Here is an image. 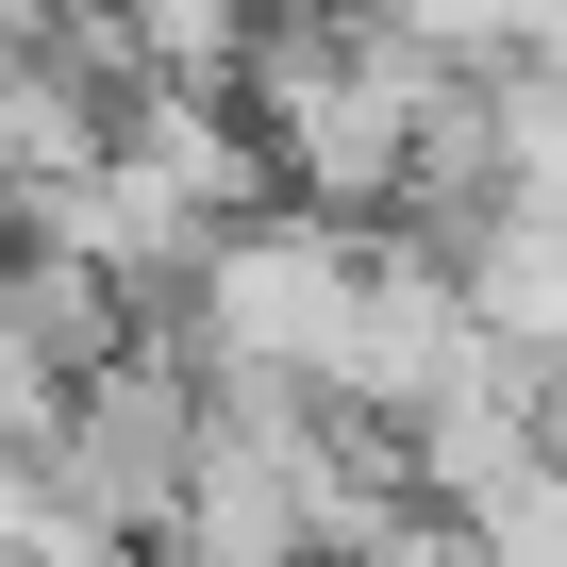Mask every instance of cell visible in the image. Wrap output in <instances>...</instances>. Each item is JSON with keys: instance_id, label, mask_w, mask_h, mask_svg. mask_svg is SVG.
<instances>
[{"instance_id": "cell-1", "label": "cell", "mask_w": 567, "mask_h": 567, "mask_svg": "<svg viewBox=\"0 0 567 567\" xmlns=\"http://www.w3.org/2000/svg\"><path fill=\"white\" fill-rule=\"evenodd\" d=\"M351 301H368V234H334V217H250V234L200 250L184 334H200L217 368H267V384H318V401H334Z\"/></svg>"}, {"instance_id": "cell-3", "label": "cell", "mask_w": 567, "mask_h": 567, "mask_svg": "<svg viewBox=\"0 0 567 567\" xmlns=\"http://www.w3.org/2000/svg\"><path fill=\"white\" fill-rule=\"evenodd\" d=\"M101 151H117V101H101V84H68L51 51L0 68V200H34V184H68V167H101Z\"/></svg>"}, {"instance_id": "cell-2", "label": "cell", "mask_w": 567, "mask_h": 567, "mask_svg": "<svg viewBox=\"0 0 567 567\" xmlns=\"http://www.w3.org/2000/svg\"><path fill=\"white\" fill-rule=\"evenodd\" d=\"M184 484H200V368H184V334H134V351L68 401L51 501H68L84 534H117V550H167V534H184Z\"/></svg>"}]
</instances>
